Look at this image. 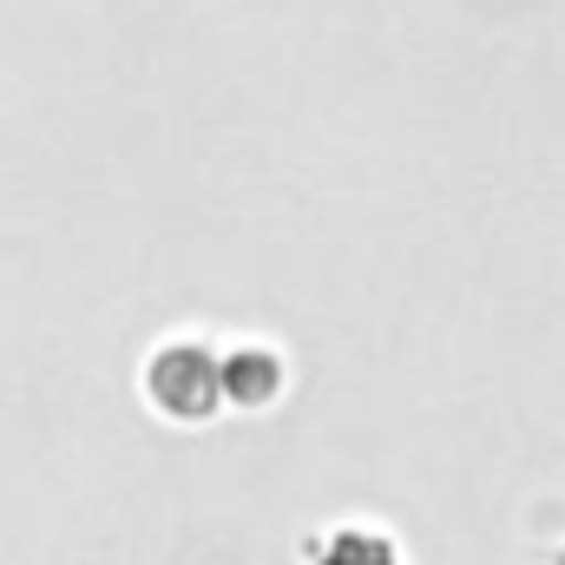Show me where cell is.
<instances>
[{
  "label": "cell",
  "instance_id": "obj_1",
  "mask_svg": "<svg viewBox=\"0 0 565 565\" xmlns=\"http://www.w3.org/2000/svg\"><path fill=\"white\" fill-rule=\"evenodd\" d=\"M139 395L158 422L171 427H204L217 422L224 402V349L198 342V335H164L139 369Z\"/></svg>",
  "mask_w": 565,
  "mask_h": 565
},
{
  "label": "cell",
  "instance_id": "obj_2",
  "mask_svg": "<svg viewBox=\"0 0 565 565\" xmlns=\"http://www.w3.org/2000/svg\"><path fill=\"white\" fill-rule=\"evenodd\" d=\"M282 388H289V362H282L277 342L244 335V342L224 349V402H231V408L264 415V408H277L282 402Z\"/></svg>",
  "mask_w": 565,
  "mask_h": 565
}]
</instances>
